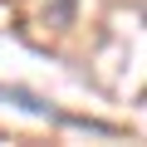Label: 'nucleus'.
<instances>
[{"label": "nucleus", "instance_id": "nucleus-1", "mask_svg": "<svg viewBox=\"0 0 147 147\" xmlns=\"http://www.w3.org/2000/svg\"><path fill=\"white\" fill-rule=\"evenodd\" d=\"M0 98H10V103H20L25 113H34V118H54V123H69L54 103H44V98H34L30 88H10V84H0Z\"/></svg>", "mask_w": 147, "mask_h": 147}]
</instances>
